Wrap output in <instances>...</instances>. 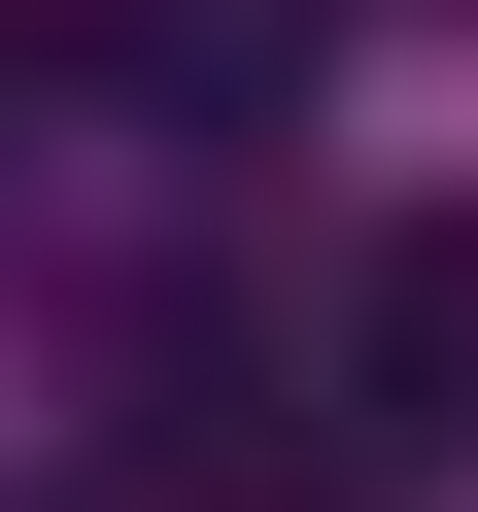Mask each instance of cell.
<instances>
[{
	"label": "cell",
	"instance_id": "cell-1",
	"mask_svg": "<svg viewBox=\"0 0 478 512\" xmlns=\"http://www.w3.org/2000/svg\"><path fill=\"white\" fill-rule=\"evenodd\" d=\"M342 410H376V444H478V205L342 239Z\"/></svg>",
	"mask_w": 478,
	"mask_h": 512
}]
</instances>
